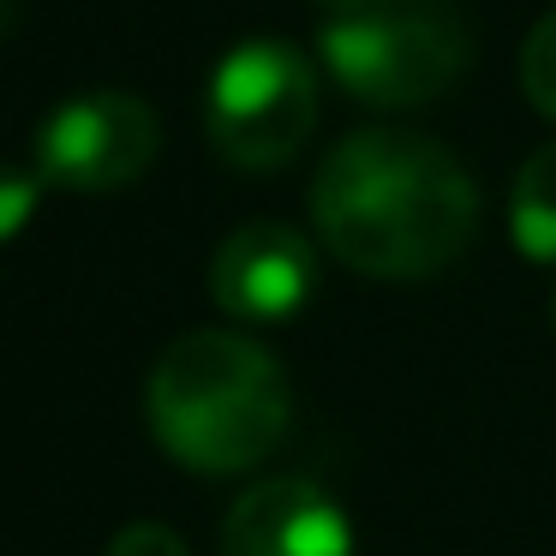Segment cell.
<instances>
[{"label": "cell", "mask_w": 556, "mask_h": 556, "mask_svg": "<svg viewBox=\"0 0 556 556\" xmlns=\"http://www.w3.org/2000/svg\"><path fill=\"white\" fill-rule=\"evenodd\" d=\"M317 126V73L293 42L240 37L204 90V132L245 174L288 168Z\"/></svg>", "instance_id": "obj_4"}, {"label": "cell", "mask_w": 556, "mask_h": 556, "mask_svg": "<svg viewBox=\"0 0 556 556\" xmlns=\"http://www.w3.org/2000/svg\"><path fill=\"white\" fill-rule=\"evenodd\" d=\"M317 293V252L288 222H245L210 257V300L240 324H288Z\"/></svg>", "instance_id": "obj_6"}, {"label": "cell", "mask_w": 556, "mask_h": 556, "mask_svg": "<svg viewBox=\"0 0 556 556\" xmlns=\"http://www.w3.org/2000/svg\"><path fill=\"white\" fill-rule=\"evenodd\" d=\"M551 324H556V293H551Z\"/></svg>", "instance_id": "obj_13"}, {"label": "cell", "mask_w": 556, "mask_h": 556, "mask_svg": "<svg viewBox=\"0 0 556 556\" xmlns=\"http://www.w3.org/2000/svg\"><path fill=\"white\" fill-rule=\"evenodd\" d=\"M312 228L359 276L425 281L472 245L479 186L437 138L359 126L317 162Z\"/></svg>", "instance_id": "obj_1"}, {"label": "cell", "mask_w": 556, "mask_h": 556, "mask_svg": "<svg viewBox=\"0 0 556 556\" xmlns=\"http://www.w3.org/2000/svg\"><path fill=\"white\" fill-rule=\"evenodd\" d=\"M42 192H49V180H42L37 168H13V162H0V245L18 240V233L30 228V216L42 210Z\"/></svg>", "instance_id": "obj_10"}, {"label": "cell", "mask_w": 556, "mask_h": 556, "mask_svg": "<svg viewBox=\"0 0 556 556\" xmlns=\"http://www.w3.org/2000/svg\"><path fill=\"white\" fill-rule=\"evenodd\" d=\"M508 233L527 264H556V144H539L508 192Z\"/></svg>", "instance_id": "obj_8"}, {"label": "cell", "mask_w": 556, "mask_h": 556, "mask_svg": "<svg viewBox=\"0 0 556 556\" xmlns=\"http://www.w3.org/2000/svg\"><path fill=\"white\" fill-rule=\"evenodd\" d=\"M13 30V0H0V37Z\"/></svg>", "instance_id": "obj_12"}, {"label": "cell", "mask_w": 556, "mask_h": 556, "mask_svg": "<svg viewBox=\"0 0 556 556\" xmlns=\"http://www.w3.org/2000/svg\"><path fill=\"white\" fill-rule=\"evenodd\" d=\"M144 413L162 455L222 479L276 455L293 425V395L281 359L252 336L192 329L150 365Z\"/></svg>", "instance_id": "obj_2"}, {"label": "cell", "mask_w": 556, "mask_h": 556, "mask_svg": "<svg viewBox=\"0 0 556 556\" xmlns=\"http://www.w3.org/2000/svg\"><path fill=\"white\" fill-rule=\"evenodd\" d=\"M156 150L162 121L132 90H78L37 126V174L61 192H121Z\"/></svg>", "instance_id": "obj_5"}, {"label": "cell", "mask_w": 556, "mask_h": 556, "mask_svg": "<svg viewBox=\"0 0 556 556\" xmlns=\"http://www.w3.org/2000/svg\"><path fill=\"white\" fill-rule=\"evenodd\" d=\"M222 556H353V520L324 484L264 479L233 496Z\"/></svg>", "instance_id": "obj_7"}, {"label": "cell", "mask_w": 556, "mask_h": 556, "mask_svg": "<svg viewBox=\"0 0 556 556\" xmlns=\"http://www.w3.org/2000/svg\"><path fill=\"white\" fill-rule=\"evenodd\" d=\"M102 556H192V551H186V539L174 527H162V520H132V527L114 532Z\"/></svg>", "instance_id": "obj_11"}, {"label": "cell", "mask_w": 556, "mask_h": 556, "mask_svg": "<svg viewBox=\"0 0 556 556\" xmlns=\"http://www.w3.org/2000/svg\"><path fill=\"white\" fill-rule=\"evenodd\" d=\"M520 90L544 121H556V13H544L520 42Z\"/></svg>", "instance_id": "obj_9"}, {"label": "cell", "mask_w": 556, "mask_h": 556, "mask_svg": "<svg viewBox=\"0 0 556 556\" xmlns=\"http://www.w3.org/2000/svg\"><path fill=\"white\" fill-rule=\"evenodd\" d=\"M317 61L365 109H419L460 85L472 30L455 0H317Z\"/></svg>", "instance_id": "obj_3"}]
</instances>
